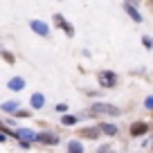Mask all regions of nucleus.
Returning a JSON list of instances; mask_svg holds the SVG:
<instances>
[{
    "instance_id": "nucleus-2",
    "label": "nucleus",
    "mask_w": 153,
    "mask_h": 153,
    "mask_svg": "<svg viewBox=\"0 0 153 153\" xmlns=\"http://www.w3.org/2000/svg\"><path fill=\"white\" fill-rule=\"evenodd\" d=\"M97 83H99L101 90H113V88H117V83H120V74L113 70H101L99 74H97Z\"/></svg>"
},
{
    "instance_id": "nucleus-4",
    "label": "nucleus",
    "mask_w": 153,
    "mask_h": 153,
    "mask_svg": "<svg viewBox=\"0 0 153 153\" xmlns=\"http://www.w3.org/2000/svg\"><path fill=\"white\" fill-rule=\"evenodd\" d=\"M52 20H54V25H56V27L61 29V32L65 34L68 38L74 36V25H72L70 20H65V16H63V14H54V16H52Z\"/></svg>"
},
{
    "instance_id": "nucleus-26",
    "label": "nucleus",
    "mask_w": 153,
    "mask_h": 153,
    "mask_svg": "<svg viewBox=\"0 0 153 153\" xmlns=\"http://www.w3.org/2000/svg\"><path fill=\"white\" fill-rule=\"evenodd\" d=\"M108 153H115V151H108Z\"/></svg>"
},
{
    "instance_id": "nucleus-15",
    "label": "nucleus",
    "mask_w": 153,
    "mask_h": 153,
    "mask_svg": "<svg viewBox=\"0 0 153 153\" xmlns=\"http://www.w3.org/2000/svg\"><path fill=\"white\" fill-rule=\"evenodd\" d=\"M61 124H63V126H76V124H79V115L63 113V115H61Z\"/></svg>"
},
{
    "instance_id": "nucleus-13",
    "label": "nucleus",
    "mask_w": 153,
    "mask_h": 153,
    "mask_svg": "<svg viewBox=\"0 0 153 153\" xmlns=\"http://www.w3.org/2000/svg\"><path fill=\"white\" fill-rule=\"evenodd\" d=\"M18 108H20V101L18 99H9V101H5V104H0V110L7 113V115H14Z\"/></svg>"
},
{
    "instance_id": "nucleus-25",
    "label": "nucleus",
    "mask_w": 153,
    "mask_h": 153,
    "mask_svg": "<svg viewBox=\"0 0 153 153\" xmlns=\"http://www.w3.org/2000/svg\"><path fill=\"white\" fill-rule=\"evenodd\" d=\"M124 2H131V5H135V7L142 5V0H124Z\"/></svg>"
},
{
    "instance_id": "nucleus-7",
    "label": "nucleus",
    "mask_w": 153,
    "mask_h": 153,
    "mask_svg": "<svg viewBox=\"0 0 153 153\" xmlns=\"http://www.w3.org/2000/svg\"><path fill=\"white\" fill-rule=\"evenodd\" d=\"M36 142H38V144H45V146H56V144L61 142V137H59L56 133L43 131V133H38V135H36Z\"/></svg>"
},
{
    "instance_id": "nucleus-23",
    "label": "nucleus",
    "mask_w": 153,
    "mask_h": 153,
    "mask_svg": "<svg viewBox=\"0 0 153 153\" xmlns=\"http://www.w3.org/2000/svg\"><path fill=\"white\" fill-rule=\"evenodd\" d=\"M86 95H88V97H95V99H97V97H99V95H101V92H99V90H88V92H86Z\"/></svg>"
},
{
    "instance_id": "nucleus-20",
    "label": "nucleus",
    "mask_w": 153,
    "mask_h": 153,
    "mask_svg": "<svg viewBox=\"0 0 153 153\" xmlns=\"http://www.w3.org/2000/svg\"><path fill=\"white\" fill-rule=\"evenodd\" d=\"M56 113H68V104H65V101H61V104H56Z\"/></svg>"
},
{
    "instance_id": "nucleus-9",
    "label": "nucleus",
    "mask_w": 153,
    "mask_h": 153,
    "mask_svg": "<svg viewBox=\"0 0 153 153\" xmlns=\"http://www.w3.org/2000/svg\"><path fill=\"white\" fill-rule=\"evenodd\" d=\"M29 108L32 110L45 108V95L43 92H32V97H29Z\"/></svg>"
},
{
    "instance_id": "nucleus-16",
    "label": "nucleus",
    "mask_w": 153,
    "mask_h": 153,
    "mask_svg": "<svg viewBox=\"0 0 153 153\" xmlns=\"http://www.w3.org/2000/svg\"><path fill=\"white\" fill-rule=\"evenodd\" d=\"M0 56L5 59L7 63H11V65H14V63H16V56H14V54L9 52V50H2V48H0Z\"/></svg>"
},
{
    "instance_id": "nucleus-24",
    "label": "nucleus",
    "mask_w": 153,
    "mask_h": 153,
    "mask_svg": "<svg viewBox=\"0 0 153 153\" xmlns=\"http://www.w3.org/2000/svg\"><path fill=\"white\" fill-rule=\"evenodd\" d=\"M7 137H9V135H7L5 131H0V144H2V142H7Z\"/></svg>"
},
{
    "instance_id": "nucleus-14",
    "label": "nucleus",
    "mask_w": 153,
    "mask_h": 153,
    "mask_svg": "<svg viewBox=\"0 0 153 153\" xmlns=\"http://www.w3.org/2000/svg\"><path fill=\"white\" fill-rule=\"evenodd\" d=\"M65 149H68V153H86V146L81 144V140H70Z\"/></svg>"
},
{
    "instance_id": "nucleus-1",
    "label": "nucleus",
    "mask_w": 153,
    "mask_h": 153,
    "mask_svg": "<svg viewBox=\"0 0 153 153\" xmlns=\"http://www.w3.org/2000/svg\"><path fill=\"white\" fill-rule=\"evenodd\" d=\"M83 115H88V117H120L122 108L110 104V101H92V104L83 110Z\"/></svg>"
},
{
    "instance_id": "nucleus-27",
    "label": "nucleus",
    "mask_w": 153,
    "mask_h": 153,
    "mask_svg": "<svg viewBox=\"0 0 153 153\" xmlns=\"http://www.w3.org/2000/svg\"><path fill=\"white\" fill-rule=\"evenodd\" d=\"M151 146H153V142H151Z\"/></svg>"
},
{
    "instance_id": "nucleus-6",
    "label": "nucleus",
    "mask_w": 153,
    "mask_h": 153,
    "mask_svg": "<svg viewBox=\"0 0 153 153\" xmlns=\"http://www.w3.org/2000/svg\"><path fill=\"white\" fill-rule=\"evenodd\" d=\"M122 9L126 11V16H128L135 25H142L144 23V16L140 14V7H135V5H131V2H124V0H122Z\"/></svg>"
},
{
    "instance_id": "nucleus-3",
    "label": "nucleus",
    "mask_w": 153,
    "mask_h": 153,
    "mask_svg": "<svg viewBox=\"0 0 153 153\" xmlns=\"http://www.w3.org/2000/svg\"><path fill=\"white\" fill-rule=\"evenodd\" d=\"M29 29H32L36 36H41V38H50V34H52L50 25L45 23V20H38V18H32V20H29Z\"/></svg>"
},
{
    "instance_id": "nucleus-22",
    "label": "nucleus",
    "mask_w": 153,
    "mask_h": 153,
    "mask_svg": "<svg viewBox=\"0 0 153 153\" xmlns=\"http://www.w3.org/2000/svg\"><path fill=\"white\" fill-rule=\"evenodd\" d=\"M108 151H113V149H110L108 144H104V146H99V149H97V153H108Z\"/></svg>"
},
{
    "instance_id": "nucleus-11",
    "label": "nucleus",
    "mask_w": 153,
    "mask_h": 153,
    "mask_svg": "<svg viewBox=\"0 0 153 153\" xmlns=\"http://www.w3.org/2000/svg\"><path fill=\"white\" fill-rule=\"evenodd\" d=\"M25 86H27V81H25L23 76H11L9 81H7V88H9L11 92H20V90H25Z\"/></svg>"
},
{
    "instance_id": "nucleus-10",
    "label": "nucleus",
    "mask_w": 153,
    "mask_h": 153,
    "mask_svg": "<svg viewBox=\"0 0 153 153\" xmlns=\"http://www.w3.org/2000/svg\"><path fill=\"white\" fill-rule=\"evenodd\" d=\"M79 137H86V140H99L101 137V128L99 124L97 126H86V128H81V135Z\"/></svg>"
},
{
    "instance_id": "nucleus-8",
    "label": "nucleus",
    "mask_w": 153,
    "mask_h": 153,
    "mask_svg": "<svg viewBox=\"0 0 153 153\" xmlns=\"http://www.w3.org/2000/svg\"><path fill=\"white\" fill-rule=\"evenodd\" d=\"M36 131L34 128H14V133H11V137L16 140H27V142H36Z\"/></svg>"
},
{
    "instance_id": "nucleus-18",
    "label": "nucleus",
    "mask_w": 153,
    "mask_h": 153,
    "mask_svg": "<svg viewBox=\"0 0 153 153\" xmlns=\"http://www.w3.org/2000/svg\"><path fill=\"white\" fill-rule=\"evenodd\" d=\"M142 106L146 110H153V95H149V97H144V101H142Z\"/></svg>"
},
{
    "instance_id": "nucleus-21",
    "label": "nucleus",
    "mask_w": 153,
    "mask_h": 153,
    "mask_svg": "<svg viewBox=\"0 0 153 153\" xmlns=\"http://www.w3.org/2000/svg\"><path fill=\"white\" fill-rule=\"evenodd\" d=\"M32 144H34V142H27V140H18V146H20V149H25V151H27Z\"/></svg>"
},
{
    "instance_id": "nucleus-19",
    "label": "nucleus",
    "mask_w": 153,
    "mask_h": 153,
    "mask_svg": "<svg viewBox=\"0 0 153 153\" xmlns=\"http://www.w3.org/2000/svg\"><path fill=\"white\" fill-rule=\"evenodd\" d=\"M29 115H32V110H23V108H18L14 113V117H29Z\"/></svg>"
},
{
    "instance_id": "nucleus-17",
    "label": "nucleus",
    "mask_w": 153,
    "mask_h": 153,
    "mask_svg": "<svg viewBox=\"0 0 153 153\" xmlns=\"http://www.w3.org/2000/svg\"><path fill=\"white\" fill-rule=\"evenodd\" d=\"M142 45H144V48H146V50H153V38L144 34V36H142Z\"/></svg>"
},
{
    "instance_id": "nucleus-5",
    "label": "nucleus",
    "mask_w": 153,
    "mask_h": 153,
    "mask_svg": "<svg viewBox=\"0 0 153 153\" xmlns=\"http://www.w3.org/2000/svg\"><path fill=\"white\" fill-rule=\"evenodd\" d=\"M149 122H144V120H135L133 124L128 126V135L131 137H144V135L149 133Z\"/></svg>"
},
{
    "instance_id": "nucleus-12",
    "label": "nucleus",
    "mask_w": 153,
    "mask_h": 153,
    "mask_svg": "<svg viewBox=\"0 0 153 153\" xmlns=\"http://www.w3.org/2000/svg\"><path fill=\"white\" fill-rule=\"evenodd\" d=\"M99 128H101V135H108V137H115V135L120 133V126L113 124V122H101Z\"/></svg>"
}]
</instances>
